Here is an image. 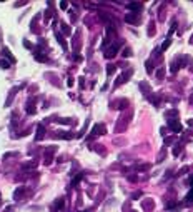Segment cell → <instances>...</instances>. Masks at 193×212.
Here are the masks:
<instances>
[{"instance_id":"1","label":"cell","mask_w":193,"mask_h":212,"mask_svg":"<svg viewBox=\"0 0 193 212\" xmlns=\"http://www.w3.org/2000/svg\"><path fill=\"white\" fill-rule=\"evenodd\" d=\"M170 127L175 132H181V125H180V122H176V120H170Z\"/></svg>"},{"instance_id":"8","label":"cell","mask_w":193,"mask_h":212,"mask_svg":"<svg viewBox=\"0 0 193 212\" xmlns=\"http://www.w3.org/2000/svg\"><path fill=\"white\" fill-rule=\"evenodd\" d=\"M190 43H193V35H192V38H190Z\"/></svg>"},{"instance_id":"6","label":"cell","mask_w":193,"mask_h":212,"mask_svg":"<svg viewBox=\"0 0 193 212\" xmlns=\"http://www.w3.org/2000/svg\"><path fill=\"white\" fill-rule=\"evenodd\" d=\"M130 7H132V9H140V7H142V5H140V4H132Z\"/></svg>"},{"instance_id":"7","label":"cell","mask_w":193,"mask_h":212,"mask_svg":"<svg viewBox=\"0 0 193 212\" xmlns=\"http://www.w3.org/2000/svg\"><path fill=\"white\" fill-rule=\"evenodd\" d=\"M188 125H190V127H193V119H190V120H188Z\"/></svg>"},{"instance_id":"4","label":"cell","mask_w":193,"mask_h":212,"mask_svg":"<svg viewBox=\"0 0 193 212\" xmlns=\"http://www.w3.org/2000/svg\"><path fill=\"white\" fill-rule=\"evenodd\" d=\"M130 55H132V50H130V49H126V50L123 52V57H130Z\"/></svg>"},{"instance_id":"3","label":"cell","mask_w":193,"mask_h":212,"mask_svg":"<svg viewBox=\"0 0 193 212\" xmlns=\"http://www.w3.org/2000/svg\"><path fill=\"white\" fill-rule=\"evenodd\" d=\"M93 132H95V134H105V125H95Z\"/></svg>"},{"instance_id":"2","label":"cell","mask_w":193,"mask_h":212,"mask_svg":"<svg viewBox=\"0 0 193 212\" xmlns=\"http://www.w3.org/2000/svg\"><path fill=\"white\" fill-rule=\"evenodd\" d=\"M115 54H117V47H112V49H108V50L105 52V57H107V59H110V57H113Z\"/></svg>"},{"instance_id":"5","label":"cell","mask_w":193,"mask_h":212,"mask_svg":"<svg viewBox=\"0 0 193 212\" xmlns=\"http://www.w3.org/2000/svg\"><path fill=\"white\" fill-rule=\"evenodd\" d=\"M107 72H108V74H113V72H115V67H113V65H110V67L107 68Z\"/></svg>"}]
</instances>
